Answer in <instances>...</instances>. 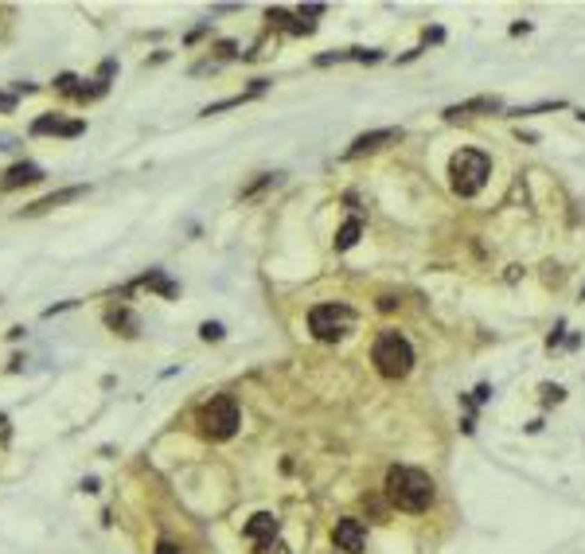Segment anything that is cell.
Returning a JSON list of instances; mask_svg holds the SVG:
<instances>
[{
	"instance_id": "6da1fadb",
	"label": "cell",
	"mask_w": 585,
	"mask_h": 554,
	"mask_svg": "<svg viewBox=\"0 0 585 554\" xmlns=\"http://www.w3.org/2000/svg\"><path fill=\"white\" fill-rule=\"evenodd\" d=\"M387 496H390V504L402 507V512H426L433 504V480L422 468L394 465L387 473Z\"/></svg>"
},
{
	"instance_id": "7a4b0ae2",
	"label": "cell",
	"mask_w": 585,
	"mask_h": 554,
	"mask_svg": "<svg viewBox=\"0 0 585 554\" xmlns=\"http://www.w3.org/2000/svg\"><path fill=\"white\" fill-rule=\"evenodd\" d=\"M488 176H492V160L476 149H460L449 160V184H453L456 196H476L488 184Z\"/></svg>"
},
{
	"instance_id": "3957f363",
	"label": "cell",
	"mask_w": 585,
	"mask_h": 554,
	"mask_svg": "<svg viewBox=\"0 0 585 554\" xmlns=\"http://www.w3.org/2000/svg\"><path fill=\"white\" fill-rule=\"evenodd\" d=\"M371 359H375L378 375L387 379H406L410 367H414V347H410V340L402 336V332H383V336L375 340V351H371Z\"/></svg>"
},
{
	"instance_id": "277c9868",
	"label": "cell",
	"mask_w": 585,
	"mask_h": 554,
	"mask_svg": "<svg viewBox=\"0 0 585 554\" xmlns=\"http://www.w3.org/2000/svg\"><path fill=\"white\" fill-rule=\"evenodd\" d=\"M239 402L230 395H215L211 402H203V410H199V434L211 437V441H227V437H234V429H239Z\"/></svg>"
},
{
	"instance_id": "5b68a950",
	"label": "cell",
	"mask_w": 585,
	"mask_h": 554,
	"mask_svg": "<svg viewBox=\"0 0 585 554\" xmlns=\"http://www.w3.org/2000/svg\"><path fill=\"white\" fill-rule=\"evenodd\" d=\"M351 324H355V317H351V308L347 305H316L312 312H308V328H312V336L316 340H344L347 332H351Z\"/></svg>"
},
{
	"instance_id": "8992f818",
	"label": "cell",
	"mask_w": 585,
	"mask_h": 554,
	"mask_svg": "<svg viewBox=\"0 0 585 554\" xmlns=\"http://www.w3.org/2000/svg\"><path fill=\"white\" fill-rule=\"evenodd\" d=\"M332 539H336L339 551L359 554V551H363V543H367V531H363V523H359V519H336V531H332Z\"/></svg>"
},
{
	"instance_id": "52a82bcc",
	"label": "cell",
	"mask_w": 585,
	"mask_h": 554,
	"mask_svg": "<svg viewBox=\"0 0 585 554\" xmlns=\"http://www.w3.org/2000/svg\"><path fill=\"white\" fill-rule=\"evenodd\" d=\"M246 539L269 551V546H273V539H278V515H269V512L250 515V523H246Z\"/></svg>"
},
{
	"instance_id": "ba28073f",
	"label": "cell",
	"mask_w": 585,
	"mask_h": 554,
	"mask_svg": "<svg viewBox=\"0 0 585 554\" xmlns=\"http://www.w3.org/2000/svg\"><path fill=\"white\" fill-rule=\"evenodd\" d=\"M35 180H43V168H40V164H31V160H20V164H12V168L4 172L0 188L16 191V188H24V184H35Z\"/></svg>"
},
{
	"instance_id": "9c48e42d",
	"label": "cell",
	"mask_w": 585,
	"mask_h": 554,
	"mask_svg": "<svg viewBox=\"0 0 585 554\" xmlns=\"http://www.w3.org/2000/svg\"><path fill=\"white\" fill-rule=\"evenodd\" d=\"M82 129H86L82 121H63V118H51V113H47V118H40L35 125H31V133H59V137H79Z\"/></svg>"
},
{
	"instance_id": "30bf717a",
	"label": "cell",
	"mask_w": 585,
	"mask_h": 554,
	"mask_svg": "<svg viewBox=\"0 0 585 554\" xmlns=\"http://www.w3.org/2000/svg\"><path fill=\"white\" fill-rule=\"evenodd\" d=\"M387 141H398V129H375V133L355 137V145L347 149V157H359V152H367V149H378V145H387Z\"/></svg>"
},
{
	"instance_id": "8fae6325",
	"label": "cell",
	"mask_w": 585,
	"mask_h": 554,
	"mask_svg": "<svg viewBox=\"0 0 585 554\" xmlns=\"http://www.w3.org/2000/svg\"><path fill=\"white\" fill-rule=\"evenodd\" d=\"M82 196H86V188H67V191H55V196H43L28 207V215H43V211L59 207V203H70V199H82Z\"/></svg>"
},
{
	"instance_id": "7c38bea8",
	"label": "cell",
	"mask_w": 585,
	"mask_h": 554,
	"mask_svg": "<svg viewBox=\"0 0 585 554\" xmlns=\"http://www.w3.org/2000/svg\"><path fill=\"white\" fill-rule=\"evenodd\" d=\"M359 235H363V223H359V219H347L344 227L336 230V250H351L359 242Z\"/></svg>"
},
{
	"instance_id": "4fadbf2b",
	"label": "cell",
	"mask_w": 585,
	"mask_h": 554,
	"mask_svg": "<svg viewBox=\"0 0 585 554\" xmlns=\"http://www.w3.org/2000/svg\"><path fill=\"white\" fill-rule=\"evenodd\" d=\"M496 106H499L496 98H476V102H465V106H449L445 118L456 121V118H465V113H476V109H496Z\"/></svg>"
},
{
	"instance_id": "5bb4252c",
	"label": "cell",
	"mask_w": 585,
	"mask_h": 554,
	"mask_svg": "<svg viewBox=\"0 0 585 554\" xmlns=\"http://www.w3.org/2000/svg\"><path fill=\"white\" fill-rule=\"evenodd\" d=\"M141 285H145V289H157V293H164V297H176V293H179V289L172 285L164 274H145V277H141Z\"/></svg>"
},
{
	"instance_id": "9a60e30c",
	"label": "cell",
	"mask_w": 585,
	"mask_h": 554,
	"mask_svg": "<svg viewBox=\"0 0 585 554\" xmlns=\"http://www.w3.org/2000/svg\"><path fill=\"white\" fill-rule=\"evenodd\" d=\"M109 328H125V336H137V320L129 312H109Z\"/></svg>"
},
{
	"instance_id": "2e32d148",
	"label": "cell",
	"mask_w": 585,
	"mask_h": 554,
	"mask_svg": "<svg viewBox=\"0 0 585 554\" xmlns=\"http://www.w3.org/2000/svg\"><path fill=\"white\" fill-rule=\"evenodd\" d=\"M199 336H203V340H223V324H211V320H207V324L199 328Z\"/></svg>"
},
{
	"instance_id": "e0dca14e",
	"label": "cell",
	"mask_w": 585,
	"mask_h": 554,
	"mask_svg": "<svg viewBox=\"0 0 585 554\" xmlns=\"http://www.w3.org/2000/svg\"><path fill=\"white\" fill-rule=\"evenodd\" d=\"M543 398L546 402H558V398H562V386H543Z\"/></svg>"
},
{
	"instance_id": "ac0fdd59",
	"label": "cell",
	"mask_w": 585,
	"mask_h": 554,
	"mask_svg": "<svg viewBox=\"0 0 585 554\" xmlns=\"http://www.w3.org/2000/svg\"><path fill=\"white\" fill-rule=\"evenodd\" d=\"M157 554H179V546L168 543V539H160V543H157Z\"/></svg>"
},
{
	"instance_id": "d6986e66",
	"label": "cell",
	"mask_w": 585,
	"mask_h": 554,
	"mask_svg": "<svg viewBox=\"0 0 585 554\" xmlns=\"http://www.w3.org/2000/svg\"><path fill=\"white\" fill-rule=\"evenodd\" d=\"M16 106V98H8V94H0V109H12Z\"/></svg>"
}]
</instances>
